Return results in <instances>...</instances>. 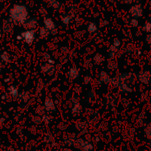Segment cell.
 Wrapping results in <instances>:
<instances>
[{
  "label": "cell",
  "mask_w": 151,
  "mask_h": 151,
  "mask_svg": "<svg viewBox=\"0 0 151 151\" xmlns=\"http://www.w3.org/2000/svg\"><path fill=\"white\" fill-rule=\"evenodd\" d=\"M11 18L13 20L19 24H24L27 21L28 12L24 5H17L13 7L10 11Z\"/></svg>",
  "instance_id": "obj_1"
},
{
  "label": "cell",
  "mask_w": 151,
  "mask_h": 151,
  "mask_svg": "<svg viewBox=\"0 0 151 151\" xmlns=\"http://www.w3.org/2000/svg\"><path fill=\"white\" fill-rule=\"evenodd\" d=\"M21 39H23L24 41L28 44H31L35 41L36 38V32L32 30H28L27 31L21 32Z\"/></svg>",
  "instance_id": "obj_2"
},
{
  "label": "cell",
  "mask_w": 151,
  "mask_h": 151,
  "mask_svg": "<svg viewBox=\"0 0 151 151\" xmlns=\"http://www.w3.org/2000/svg\"><path fill=\"white\" fill-rule=\"evenodd\" d=\"M130 13L133 18H141L143 15V8L141 5H135L131 7Z\"/></svg>",
  "instance_id": "obj_3"
},
{
  "label": "cell",
  "mask_w": 151,
  "mask_h": 151,
  "mask_svg": "<svg viewBox=\"0 0 151 151\" xmlns=\"http://www.w3.org/2000/svg\"><path fill=\"white\" fill-rule=\"evenodd\" d=\"M138 78L141 83L144 84L150 83L151 80V72L149 71H143L138 74Z\"/></svg>",
  "instance_id": "obj_4"
},
{
  "label": "cell",
  "mask_w": 151,
  "mask_h": 151,
  "mask_svg": "<svg viewBox=\"0 0 151 151\" xmlns=\"http://www.w3.org/2000/svg\"><path fill=\"white\" fill-rule=\"evenodd\" d=\"M24 26L28 30H32L35 29L38 26V21H37L36 18H32L30 19H29L28 21H27L24 23Z\"/></svg>",
  "instance_id": "obj_5"
},
{
  "label": "cell",
  "mask_w": 151,
  "mask_h": 151,
  "mask_svg": "<svg viewBox=\"0 0 151 151\" xmlns=\"http://www.w3.org/2000/svg\"><path fill=\"white\" fill-rule=\"evenodd\" d=\"M44 26H45V28L49 31V30L52 31L55 29V24L54 23L53 20L49 18H46L44 19Z\"/></svg>",
  "instance_id": "obj_6"
},
{
  "label": "cell",
  "mask_w": 151,
  "mask_h": 151,
  "mask_svg": "<svg viewBox=\"0 0 151 151\" xmlns=\"http://www.w3.org/2000/svg\"><path fill=\"white\" fill-rule=\"evenodd\" d=\"M45 108L47 110V111H49V112L53 111V110H55V105L53 104L52 100L49 99V98L45 100Z\"/></svg>",
  "instance_id": "obj_7"
},
{
  "label": "cell",
  "mask_w": 151,
  "mask_h": 151,
  "mask_svg": "<svg viewBox=\"0 0 151 151\" xmlns=\"http://www.w3.org/2000/svg\"><path fill=\"white\" fill-rule=\"evenodd\" d=\"M69 76L71 78H75L78 76V70L77 69L76 67L72 68L69 72Z\"/></svg>",
  "instance_id": "obj_8"
},
{
  "label": "cell",
  "mask_w": 151,
  "mask_h": 151,
  "mask_svg": "<svg viewBox=\"0 0 151 151\" xmlns=\"http://www.w3.org/2000/svg\"><path fill=\"white\" fill-rule=\"evenodd\" d=\"M42 70H43L45 73H47V74H49V71H50L51 74H52L53 72H52H52L55 71V68L52 66L51 63H49V64H47H47H45V65L42 67Z\"/></svg>",
  "instance_id": "obj_9"
},
{
  "label": "cell",
  "mask_w": 151,
  "mask_h": 151,
  "mask_svg": "<svg viewBox=\"0 0 151 151\" xmlns=\"http://www.w3.org/2000/svg\"><path fill=\"white\" fill-rule=\"evenodd\" d=\"M49 30H47L45 27H42L39 31V36H41V38H47L49 36Z\"/></svg>",
  "instance_id": "obj_10"
},
{
  "label": "cell",
  "mask_w": 151,
  "mask_h": 151,
  "mask_svg": "<svg viewBox=\"0 0 151 151\" xmlns=\"http://www.w3.org/2000/svg\"><path fill=\"white\" fill-rule=\"evenodd\" d=\"M97 25L94 23L91 22V23L89 24V26H88V31L90 33H94L97 31Z\"/></svg>",
  "instance_id": "obj_11"
},
{
  "label": "cell",
  "mask_w": 151,
  "mask_h": 151,
  "mask_svg": "<svg viewBox=\"0 0 151 151\" xmlns=\"http://www.w3.org/2000/svg\"><path fill=\"white\" fill-rule=\"evenodd\" d=\"M143 30H145L147 32H151V22L150 21H147L144 24V26L142 27Z\"/></svg>",
  "instance_id": "obj_12"
},
{
  "label": "cell",
  "mask_w": 151,
  "mask_h": 151,
  "mask_svg": "<svg viewBox=\"0 0 151 151\" xmlns=\"http://www.w3.org/2000/svg\"><path fill=\"white\" fill-rule=\"evenodd\" d=\"M101 78H102V80L105 83H108V82H111V80H110L108 75L105 72L101 73Z\"/></svg>",
  "instance_id": "obj_13"
},
{
  "label": "cell",
  "mask_w": 151,
  "mask_h": 151,
  "mask_svg": "<svg viewBox=\"0 0 151 151\" xmlns=\"http://www.w3.org/2000/svg\"><path fill=\"white\" fill-rule=\"evenodd\" d=\"M50 5L52 7L57 9L61 7V3L57 1V0H50Z\"/></svg>",
  "instance_id": "obj_14"
},
{
  "label": "cell",
  "mask_w": 151,
  "mask_h": 151,
  "mask_svg": "<svg viewBox=\"0 0 151 151\" xmlns=\"http://www.w3.org/2000/svg\"><path fill=\"white\" fill-rule=\"evenodd\" d=\"M145 135L148 139H151V123L147 125L145 128Z\"/></svg>",
  "instance_id": "obj_15"
},
{
  "label": "cell",
  "mask_w": 151,
  "mask_h": 151,
  "mask_svg": "<svg viewBox=\"0 0 151 151\" xmlns=\"http://www.w3.org/2000/svg\"><path fill=\"white\" fill-rule=\"evenodd\" d=\"M130 25L132 27H136L139 25V21H138L137 19H136L135 18H134V19H131L130 21Z\"/></svg>",
  "instance_id": "obj_16"
},
{
  "label": "cell",
  "mask_w": 151,
  "mask_h": 151,
  "mask_svg": "<svg viewBox=\"0 0 151 151\" xmlns=\"http://www.w3.org/2000/svg\"><path fill=\"white\" fill-rule=\"evenodd\" d=\"M10 91H11V94L13 96V97H16L17 96V93H18V89L16 88L15 86H11L10 88Z\"/></svg>",
  "instance_id": "obj_17"
},
{
  "label": "cell",
  "mask_w": 151,
  "mask_h": 151,
  "mask_svg": "<svg viewBox=\"0 0 151 151\" xmlns=\"http://www.w3.org/2000/svg\"><path fill=\"white\" fill-rule=\"evenodd\" d=\"M70 21V17L69 16H63L62 17V21L63 23L64 24H68L69 22Z\"/></svg>",
  "instance_id": "obj_18"
},
{
  "label": "cell",
  "mask_w": 151,
  "mask_h": 151,
  "mask_svg": "<svg viewBox=\"0 0 151 151\" xmlns=\"http://www.w3.org/2000/svg\"><path fill=\"white\" fill-rule=\"evenodd\" d=\"M145 41L147 44L151 45V34H147L145 38Z\"/></svg>",
  "instance_id": "obj_19"
},
{
  "label": "cell",
  "mask_w": 151,
  "mask_h": 151,
  "mask_svg": "<svg viewBox=\"0 0 151 151\" xmlns=\"http://www.w3.org/2000/svg\"><path fill=\"white\" fill-rule=\"evenodd\" d=\"M120 44V42L119 41V40H118V39H115L114 42V45H113V46H114V47H118Z\"/></svg>",
  "instance_id": "obj_20"
}]
</instances>
